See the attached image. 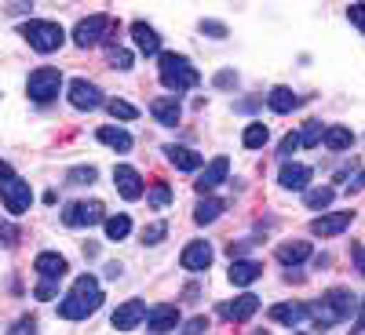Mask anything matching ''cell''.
I'll return each instance as SVG.
<instances>
[{
  "label": "cell",
  "mask_w": 365,
  "mask_h": 335,
  "mask_svg": "<svg viewBox=\"0 0 365 335\" xmlns=\"http://www.w3.org/2000/svg\"><path fill=\"white\" fill-rule=\"evenodd\" d=\"M99 307H103V288H99V281L91 277V273H84V277H77L73 288L58 299V317L63 321H84Z\"/></svg>",
  "instance_id": "6da1fadb"
},
{
  "label": "cell",
  "mask_w": 365,
  "mask_h": 335,
  "mask_svg": "<svg viewBox=\"0 0 365 335\" xmlns=\"http://www.w3.org/2000/svg\"><path fill=\"white\" fill-rule=\"evenodd\" d=\"M158 77H161V84L168 87V91H190V87H197V80H201V73L194 70V63L187 55H179V51H161L158 55Z\"/></svg>",
  "instance_id": "7a4b0ae2"
},
{
  "label": "cell",
  "mask_w": 365,
  "mask_h": 335,
  "mask_svg": "<svg viewBox=\"0 0 365 335\" xmlns=\"http://www.w3.org/2000/svg\"><path fill=\"white\" fill-rule=\"evenodd\" d=\"M307 310H311L314 328H332V324H340L344 317H351L354 295H351L347 288H329L318 302H307Z\"/></svg>",
  "instance_id": "3957f363"
},
{
  "label": "cell",
  "mask_w": 365,
  "mask_h": 335,
  "mask_svg": "<svg viewBox=\"0 0 365 335\" xmlns=\"http://www.w3.org/2000/svg\"><path fill=\"white\" fill-rule=\"evenodd\" d=\"M19 33H22V41H26L29 48L41 51V55L58 51V48H63V41H66L63 26H58V22H44V18H29V22H22V26H19Z\"/></svg>",
  "instance_id": "277c9868"
},
{
  "label": "cell",
  "mask_w": 365,
  "mask_h": 335,
  "mask_svg": "<svg viewBox=\"0 0 365 335\" xmlns=\"http://www.w3.org/2000/svg\"><path fill=\"white\" fill-rule=\"evenodd\" d=\"M58 87H63V73H58L55 66H41V70L29 73V80H26V95L34 99L37 106H48V102L58 99Z\"/></svg>",
  "instance_id": "5b68a950"
},
{
  "label": "cell",
  "mask_w": 365,
  "mask_h": 335,
  "mask_svg": "<svg viewBox=\"0 0 365 335\" xmlns=\"http://www.w3.org/2000/svg\"><path fill=\"white\" fill-rule=\"evenodd\" d=\"M63 223L73 226V230L106 223V208H103V201H73V204H66V211H63Z\"/></svg>",
  "instance_id": "8992f818"
},
{
  "label": "cell",
  "mask_w": 365,
  "mask_h": 335,
  "mask_svg": "<svg viewBox=\"0 0 365 335\" xmlns=\"http://www.w3.org/2000/svg\"><path fill=\"white\" fill-rule=\"evenodd\" d=\"M110 29H113V18L110 15H91V18H81L73 26V41L81 48H96L103 37H110Z\"/></svg>",
  "instance_id": "52a82bcc"
},
{
  "label": "cell",
  "mask_w": 365,
  "mask_h": 335,
  "mask_svg": "<svg viewBox=\"0 0 365 335\" xmlns=\"http://www.w3.org/2000/svg\"><path fill=\"white\" fill-rule=\"evenodd\" d=\"M0 201H4L8 216H22V211L29 208V201H34V190H29V182L11 175L8 182H0Z\"/></svg>",
  "instance_id": "ba28073f"
},
{
  "label": "cell",
  "mask_w": 365,
  "mask_h": 335,
  "mask_svg": "<svg viewBox=\"0 0 365 335\" xmlns=\"http://www.w3.org/2000/svg\"><path fill=\"white\" fill-rule=\"evenodd\" d=\"M227 175H230V161H227V157H212V161L201 168V175H197V182H194V190H197L201 197H208L216 186H223Z\"/></svg>",
  "instance_id": "9c48e42d"
},
{
  "label": "cell",
  "mask_w": 365,
  "mask_h": 335,
  "mask_svg": "<svg viewBox=\"0 0 365 335\" xmlns=\"http://www.w3.org/2000/svg\"><path fill=\"white\" fill-rule=\"evenodd\" d=\"M351 223H354V211H329V216H318V219L311 223V233H314V237H336V233H344Z\"/></svg>",
  "instance_id": "30bf717a"
},
{
  "label": "cell",
  "mask_w": 365,
  "mask_h": 335,
  "mask_svg": "<svg viewBox=\"0 0 365 335\" xmlns=\"http://www.w3.org/2000/svg\"><path fill=\"white\" fill-rule=\"evenodd\" d=\"M34 270L41 273V281H51V285H58L66 277V270H70V262L58 255V252H41L37 259H34Z\"/></svg>",
  "instance_id": "8fae6325"
},
{
  "label": "cell",
  "mask_w": 365,
  "mask_h": 335,
  "mask_svg": "<svg viewBox=\"0 0 365 335\" xmlns=\"http://www.w3.org/2000/svg\"><path fill=\"white\" fill-rule=\"evenodd\" d=\"M259 310V299L256 295H237V299H230V302H220V317H227V321H234V324H241V321H249L252 314Z\"/></svg>",
  "instance_id": "7c38bea8"
},
{
  "label": "cell",
  "mask_w": 365,
  "mask_h": 335,
  "mask_svg": "<svg viewBox=\"0 0 365 335\" xmlns=\"http://www.w3.org/2000/svg\"><path fill=\"white\" fill-rule=\"evenodd\" d=\"M113 186H117V193L125 197V201H139V197H143V179H139V171L128 168V164H117V168H113Z\"/></svg>",
  "instance_id": "4fadbf2b"
},
{
  "label": "cell",
  "mask_w": 365,
  "mask_h": 335,
  "mask_svg": "<svg viewBox=\"0 0 365 335\" xmlns=\"http://www.w3.org/2000/svg\"><path fill=\"white\" fill-rule=\"evenodd\" d=\"M139 321H146V302L143 299H128L113 310V328L117 331H132Z\"/></svg>",
  "instance_id": "5bb4252c"
},
{
  "label": "cell",
  "mask_w": 365,
  "mask_h": 335,
  "mask_svg": "<svg viewBox=\"0 0 365 335\" xmlns=\"http://www.w3.org/2000/svg\"><path fill=\"white\" fill-rule=\"evenodd\" d=\"M70 102L73 110H96L103 106V91L91 80H70Z\"/></svg>",
  "instance_id": "9a60e30c"
},
{
  "label": "cell",
  "mask_w": 365,
  "mask_h": 335,
  "mask_svg": "<svg viewBox=\"0 0 365 335\" xmlns=\"http://www.w3.org/2000/svg\"><path fill=\"white\" fill-rule=\"evenodd\" d=\"M179 262H182V270H208L212 266V245L208 240H190V245L182 248Z\"/></svg>",
  "instance_id": "2e32d148"
},
{
  "label": "cell",
  "mask_w": 365,
  "mask_h": 335,
  "mask_svg": "<svg viewBox=\"0 0 365 335\" xmlns=\"http://www.w3.org/2000/svg\"><path fill=\"white\" fill-rule=\"evenodd\" d=\"M146 324H150V331H175L179 307H175V302H161V307L146 310Z\"/></svg>",
  "instance_id": "e0dca14e"
},
{
  "label": "cell",
  "mask_w": 365,
  "mask_h": 335,
  "mask_svg": "<svg viewBox=\"0 0 365 335\" xmlns=\"http://www.w3.org/2000/svg\"><path fill=\"white\" fill-rule=\"evenodd\" d=\"M165 157L179 168V171H197V168H205V157L197 154V149H190V146H165Z\"/></svg>",
  "instance_id": "ac0fdd59"
},
{
  "label": "cell",
  "mask_w": 365,
  "mask_h": 335,
  "mask_svg": "<svg viewBox=\"0 0 365 335\" xmlns=\"http://www.w3.org/2000/svg\"><path fill=\"white\" fill-rule=\"evenodd\" d=\"M132 41L143 55H161V37H158V29L154 26H146V22H132Z\"/></svg>",
  "instance_id": "d6986e66"
},
{
  "label": "cell",
  "mask_w": 365,
  "mask_h": 335,
  "mask_svg": "<svg viewBox=\"0 0 365 335\" xmlns=\"http://www.w3.org/2000/svg\"><path fill=\"white\" fill-rule=\"evenodd\" d=\"M278 182L285 190H307V182H311V168L307 164H292V161H285L282 164V171H278Z\"/></svg>",
  "instance_id": "ffe728a7"
},
{
  "label": "cell",
  "mask_w": 365,
  "mask_h": 335,
  "mask_svg": "<svg viewBox=\"0 0 365 335\" xmlns=\"http://www.w3.org/2000/svg\"><path fill=\"white\" fill-rule=\"evenodd\" d=\"M259 273H263L259 262H252V259H234V262H230V285H234V288H249Z\"/></svg>",
  "instance_id": "44dd1931"
},
{
  "label": "cell",
  "mask_w": 365,
  "mask_h": 335,
  "mask_svg": "<svg viewBox=\"0 0 365 335\" xmlns=\"http://www.w3.org/2000/svg\"><path fill=\"white\" fill-rule=\"evenodd\" d=\"M303 317H311L307 310V302H278V307H270V321H278V324H299Z\"/></svg>",
  "instance_id": "7402d4cb"
},
{
  "label": "cell",
  "mask_w": 365,
  "mask_h": 335,
  "mask_svg": "<svg viewBox=\"0 0 365 335\" xmlns=\"http://www.w3.org/2000/svg\"><path fill=\"white\" fill-rule=\"evenodd\" d=\"M227 208H230V201H223V197H201V204L194 208V223H197V226L216 223Z\"/></svg>",
  "instance_id": "603a6c76"
},
{
  "label": "cell",
  "mask_w": 365,
  "mask_h": 335,
  "mask_svg": "<svg viewBox=\"0 0 365 335\" xmlns=\"http://www.w3.org/2000/svg\"><path fill=\"white\" fill-rule=\"evenodd\" d=\"M299 102H303V99L296 95V91H292V87H282V84L270 87V95H267V106H270L274 113H292Z\"/></svg>",
  "instance_id": "cb8c5ba5"
},
{
  "label": "cell",
  "mask_w": 365,
  "mask_h": 335,
  "mask_svg": "<svg viewBox=\"0 0 365 335\" xmlns=\"http://www.w3.org/2000/svg\"><path fill=\"white\" fill-rule=\"evenodd\" d=\"M150 113H154L165 128H175L179 117H182V106H179V99H154L150 102Z\"/></svg>",
  "instance_id": "d4e9b609"
},
{
  "label": "cell",
  "mask_w": 365,
  "mask_h": 335,
  "mask_svg": "<svg viewBox=\"0 0 365 335\" xmlns=\"http://www.w3.org/2000/svg\"><path fill=\"white\" fill-rule=\"evenodd\" d=\"M278 259H282L285 266L307 262V259H311V245H307V240H285V245H278Z\"/></svg>",
  "instance_id": "484cf974"
},
{
  "label": "cell",
  "mask_w": 365,
  "mask_h": 335,
  "mask_svg": "<svg viewBox=\"0 0 365 335\" xmlns=\"http://www.w3.org/2000/svg\"><path fill=\"white\" fill-rule=\"evenodd\" d=\"M322 142L332 149V154H340V149H351V142H354V132H351V128H344V124H332V128H325Z\"/></svg>",
  "instance_id": "4316f807"
},
{
  "label": "cell",
  "mask_w": 365,
  "mask_h": 335,
  "mask_svg": "<svg viewBox=\"0 0 365 335\" xmlns=\"http://www.w3.org/2000/svg\"><path fill=\"white\" fill-rule=\"evenodd\" d=\"M96 135H99V142H106L110 149H117V154H128V149H132V135L125 128H99Z\"/></svg>",
  "instance_id": "83f0119b"
},
{
  "label": "cell",
  "mask_w": 365,
  "mask_h": 335,
  "mask_svg": "<svg viewBox=\"0 0 365 335\" xmlns=\"http://www.w3.org/2000/svg\"><path fill=\"white\" fill-rule=\"evenodd\" d=\"M241 142H245V149H263L270 142V128L259 124V120H252V124L245 128V135H241Z\"/></svg>",
  "instance_id": "f1b7e54d"
},
{
  "label": "cell",
  "mask_w": 365,
  "mask_h": 335,
  "mask_svg": "<svg viewBox=\"0 0 365 335\" xmlns=\"http://www.w3.org/2000/svg\"><path fill=\"white\" fill-rule=\"evenodd\" d=\"M103 226H106V237H110V240H125V237L132 233V219H128V216H110Z\"/></svg>",
  "instance_id": "f546056e"
},
{
  "label": "cell",
  "mask_w": 365,
  "mask_h": 335,
  "mask_svg": "<svg viewBox=\"0 0 365 335\" xmlns=\"http://www.w3.org/2000/svg\"><path fill=\"white\" fill-rule=\"evenodd\" d=\"M332 197H336V190H332V186H314V190H307V208L311 211H325L332 204Z\"/></svg>",
  "instance_id": "4dcf8cb0"
},
{
  "label": "cell",
  "mask_w": 365,
  "mask_h": 335,
  "mask_svg": "<svg viewBox=\"0 0 365 335\" xmlns=\"http://www.w3.org/2000/svg\"><path fill=\"white\" fill-rule=\"evenodd\" d=\"M106 110H110L113 120H135V117H139V110H135L132 102H125V99H110Z\"/></svg>",
  "instance_id": "1f68e13d"
},
{
  "label": "cell",
  "mask_w": 365,
  "mask_h": 335,
  "mask_svg": "<svg viewBox=\"0 0 365 335\" xmlns=\"http://www.w3.org/2000/svg\"><path fill=\"white\" fill-rule=\"evenodd\" d=\"M96 168H91V164H81V168H70V175H66V182H70V186H91V182H96Z\"/></svg>",
  "instance_id": "d6a6232c"
},
{
  "label": "cell",
  "mask_w": 365,
  "mask_h": 335,
  "mask_svg": "<svg viewBox=\"0 0 365 335\" xmlns=\"http://www.w3.org/2000/svg\"><path fill=\"white\" fill-rule=\"evenodd\" d=\"M322 135H325V128L318 124V120H311V124H303V132H299V146H318Z\"/></svg>",
  "instance_id": "836d02e7"
},
{
  "label": "cell",
  "mask_w": 365,
  "mask_h": 335,
  "mask_svg": "<svg viewBox=\"0 0 365 335\" xmlns=\"http://www.w3.org/2000/svg\"><path fill=\"white\" fill-rule=\"evenodd\" d=\"M165 237H168V226H165V223H154V226H146V230L139 233L143 245H161Z\"/></svg>",
  "instance_id": "e575fe53"
},
{
  "label": "cell",
  "mask_w": 365,
  "mask_h": 335,
  "mask_svg": "<svg viewBox=\"0 0 365 335\" xmlns=\"http://www.w3.org/2000/svg\"><path fill=\"white\" fill-rule=\"evenodd\" d=\"M106 58H110V66H117V70H132V51H125V48H110Z\"/></svg>",
  "instance_id": "d590c367"
},
{
  "label": "cell",
  "mask_w": 365,
  "mask_h": 335,
  "mask_svg": "<svg viewBox=\"0 0 365 335\" xmlns=\"http://www.w3.org/2000/svg\"><path fill=\"white\" fill-rule=\"evenodd\" d=\"M168 201H172L168 182H154V190H150V204H154V208H165Z\"/></svg>",
  "instance_id": "8d00e7d4"
},
{
  "label": "cell",
  "mask_w": 365,
  "mask_h": 335,
  "mask_svg": "<svg viewBox=\"0 0 365 335\" xmlns=\"http://www.w3.org/2000/svg\"><path fill=\"white\" fill-rule=\"evenodd\" d=\"M296 149H299V135H292V132H289V135L282 139V146H278V157H285V161H289V157L296 154Z\"/></svg>",
  "instance_id": "74e56055"
},
{
  "label": "cell",
  "mask_w": 365,
  "mask_h": 335,
  "mask_svg": "<svg viewBox=\"0 0 365 335\" xmlns=\"http://www.w3.org/2000/svg\"><path fill=\"white\" fill-rule=\"evenodd\" d=\"M201 331H208V317H190L179 335H201Z\"/></svg>",
  "instance_id": "f35d334b"
},
{
  "label": "cell",
  "mask_w": 365,
  "mask_h": 335,
  "mask_svg": "<svg viewBox=\"0 0 365 335\" xmlns=\"http://www.w3.org/2000/svg\"><path fill=\"white\" fill-rule=\"evenodd\" d=\"M201 33H208V37H220V41H223V37H227V26H223V22H212V18H205V22H201Z\"/></svg>",
  "instance_id": "ab89813d"
},
{
  "label": "cell",
  "mask_w": 365,
  "mask_h": 335,
  "mask_svg": "<svg viewBox=\"0 0 365 335\" xmlns=\"http://www.w3.org/2000/svg\"><path fill=\"white\" fill-rule=\"evenodd\" d=\"M8 335H37V321H34V317H22V321H19V324L8 331Z\"/></svg>",
  "instance_id": "60d3db41"
},
{
  "label": "cell",
  "mask_w": 365,
  "mask_h": 335,
  "mask_svg": "<svg viewBox=\"0 0 365 335\" xmlns=\"http://www.w3.org/2000/svg\"><path fill=\"white\" fill-rule=\"evenodd\" d=\"M347 18L365 33V4H351V8H347Z\"/></svg>",
  "instance_id": "b9f144b4"
},
{
  "label": "cell",
  "mask_w": 365,
  "mask_h": 335,
  "mask_svg": "<svg viewBox=\"0 0 365 335\" xmlns=\"http://www.w3.org/2000/svg\"><path fill=\"white\" fill-rule=\"evenodd\" d=\"M0 240H4V248H15L19 230H15V226H8V223H0Z\"/></svg>",
  "instance_id": "7bdbcfd3"
},
{
  "label": "cell",
  "mask_w": 365,
  "mask_h": 335,
  "mask_svg": "<svg viewBox=\"0 0 365 335\" xmlns=\"http://www.w3.org/2000/svg\"><path fill=\"white\" fill-rule=\"evenodd\" d=\"M351 259H354L358 273H361V277H365V245H351Z\"/></svg>",
  "instance_id": "ee69618b"
},
{
  "label": "cell",
  "mask_w": 365,
  "mask_h": 335,
  "mask_svg": "<svg viewBox=\"0 0 365 335\" xmlns=\"http://www.w3.org/2000/svg\"><path fill=\"white\" fill-rule=\"evenodd\" d=\"M361 331H365V299H361V307H358V314L351 321V335H361Z\"/></svg>",
  "instance_id": "f6af8a7d"
},
{
  "label": "cell",
  "mask_w": 365,
  "mask_h": 335,
  "mask_svg": "<svg viewBox=\"0 0 365 335\" xmlns=\"http://www.w3.org/2000/svg\"><path fill=\"white\" fill-rule=\"evenodd\" d=\"M55 292H58V288H55V285H51V281H41V285H37V292H34V295H37V299H55Z\"/></svg>",
  "instance_id": "bcb514c9"
},
{
  "label": "cell",
  "mask_w": 365,
  "mask_h": 335,
  "mask_svg": "<svg viewBox=\"0 0 365 335\" xmlns=\"http://www.w3.org/2000/svg\"><path fill=\"white\" fill-rule=\"evenodd\" d=\"M344 190H347V193H358V190H365V168H361V171L351 179V186H344Z\"/></svg>",
  "instance_id": "7dc6e473"
},
{
  "label": "cell",
  "mask_w": 365,
  "mask_h": 335,
  "mask_svg": "<svg viewBox=\"0 0 365 335\" xmlns=\"http://www.w3.org/2000/svg\"><path fill=\"white\" fill-rule=\"evenodd\" d=\"M230 84H237V73H230V70H223V73L216 77V87H230Z\"/></svg>",
  "instance_id": "c3c4849f"
},
{
  "label": "cell",
  "mask_w": 365,
  "mask_h": 335,
  "mask_svg": "<svg viewBox=\"0 0 365 335\" xmlns=\"http://www.w3.org/2000/svg\"><path fill=\"white\" fill-rule=\"evenodd\" d=\"M249 248H252L249 240H237V245H230L227 252H230V259H234V255H241V252H249Z\"/></svg>",
  "instance_id": "681fc988"
},
{
  "label": "cell",
  "mask_w": 365,
  "mask_h": 335,
  "mask_svg": "<svg viewBox=\"0 0 365 335\" xmlns=\"http://www.w3.org/2000/svg\"><path fill=\"white\" fill-rule=\"evenodd\" d=\"M8 179H11V164L0 161V182H8Z\"/></svg>",
  "instance_id": "f907efd6"
},
{
  "label": "cell",
  "mask_w": 365,
  "mask_h": 335,
  "mask_svg": "<svg viewBox=\"0 0 365 335\" xmlns=\"http://www.w3.org/2000/svg\"><path fill=\"white\" fill-rule=\"evenodd\" d=\"M106 277H113V281L120 277V266H117V262H110V266H106Z\"/></svg>",
  "instance_id": "816d5d0a"
},
{
  "label": "cell",
  "mask_w": 365,
  "mask_h": 335,
  "mask_svg": "<svg viewBox=\"0 0 365 335\" xmlns=\"http://www.w3.org/2000/svg\"><path fill=\"white\" fill-rule=\"evenodd\" d=\"M252 335H270V331H252Z\"/></svg>",
  "instance_id": "f5cc1de1"
},
{
  "label": "cell",
  "mask_w": 365,
  "mask_h": 335,
  "mask_svg": "<svg viewBox=\"0 0 365 335\" xmlns=\"http://www.w3.org/2000/svg\"><path fill=\"white\" fill-rule=\"evenodd\" d=\"M296 335H307V331H296Z\"/></svg>",
  "instance_id": "db71d44e"
}]
</instances>
